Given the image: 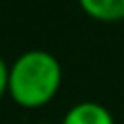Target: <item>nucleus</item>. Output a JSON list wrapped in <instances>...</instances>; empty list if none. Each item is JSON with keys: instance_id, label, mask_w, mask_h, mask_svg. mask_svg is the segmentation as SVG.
Wrapping results in <instances>:
<instances>
[{"instance_id": "f257e3e1", "label": "nucleus", "mask_w": 124, "mask_h": 124, "mask_svg": "<svg viewBox=\"0 0 124 124\" xmlns=\"http://www.w3.org/2000/svg\"><path fill=\"white\" fill-rule=\"evenodd\" d=\"M62 64L48 50H27L8 64V97L23 110L54 101L62 87Z\"/></svg>"}, {"instance_id": "f03ea898", "label": "nucleus", "mask_w": 124, "mask_h": 124, "mask_svg": "<svg viewBox=\"0 0 124 124\" xmlns=\"http://www.w3.org/2000/svg\"><path fill=\"white\" fill-rule=\"evenodd\" d=\"M60 124H116V118L103 103L79 101L66 110Z\"/></svg>"}, {"instance_id": "7ed1b4c3", "label": "nucleus", "mask_w": 124, "mask_h": 124, "mask_svg": "<svg viewBox=\"0 0 124 124\" xmlns=\"http://www.w3.org/2000/svg\"><path fill=\"white\" fill-rule=\"evenodd\" d=\"M85 15L97 23L124 21V0H77Z\"/></svg>"}, {"instance_id": "20e7f679", "label": "nucleus", "mask_w": 124, "mask_h": 124, "mask_svg": "<svg viewBox=\"0 0 124 124\" xmlns=\"http://www.w3.org/2000/svg\"><path fill=\"white\" fill-rule=\"evenodd\" d=\"M8 95V64L0 54V101Z\"/></svg>"}]
</instances>
